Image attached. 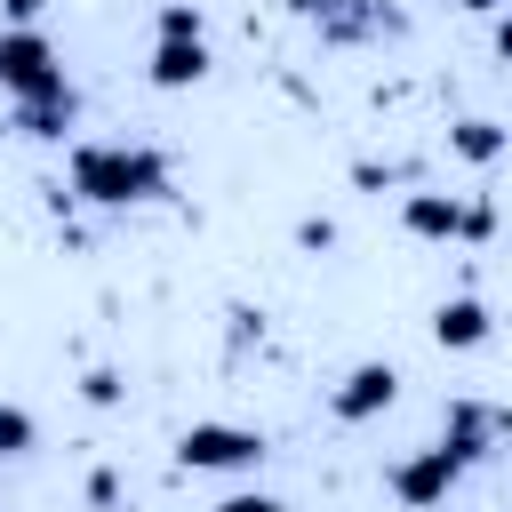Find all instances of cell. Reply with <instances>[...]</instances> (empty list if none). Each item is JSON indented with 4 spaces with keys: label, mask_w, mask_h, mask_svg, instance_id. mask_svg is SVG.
<instances>
[{
    "label": "cell",
    "mask_w": 512,
    "mask_h": 512,
    "mask_svg": "<svg viewBox=\"0 0 512 512\" xmlns=\"http://www.w3.org/2000/svg\"><path fill=\"white\" fill-rule=\"evenodd\" d=\"M456 480H464V456H456L448 440H432V448H408V456L384 472V488H392L408 512H432V504H448V496H456Z\"/></svg>",
    "instance_id": "277c9868"
},
{
    "label": "cell",
    "mask_w": 512,
    "mask_h": 512,
    "mask_svg": "<svg viewBox=\"0 0 512 512\" xmlns=\"http://www.w3.org/2000/svg\"><path fill=\"white\" fill-rule=\"evenodd\" d=\"M152 40H200V8H192V0H160Z\"/></svg>",
    "instance_id": "7c38bea8"
},
{
    "label": "cell",
    "mask_w": 512,
    "mask_h": 512,
    "mask_svg": "<svg viewBox=\"0 0 512 512\" xmlns=\"http://www.w3.org/2000/svg\"><path fill=\"white\" fill-rule=\"evenodd\" d=\"M176 464L184 472H256L264 464V432H248V424H184L176 432Z\"/></svg>",
    "instance_id": "3957f363"
},
{
    "label": "cell",
    "mask_w": 512,
    "mask_h": 512,
    "mask_svg": "<svg viewBox=\"0 0 512 512\" xmlns=\"http://www.w3.org/2000/svg\"><path fill=\"white\" fill-rule=\"evenodd\" d=\"M400 224L408 240H464V192H408Z\"/></svg>",
    "instance_id": "52a82bcc"
},
{
    "label": "cell",
    "mask_w": 512,
    "mask_h": 512,
    "mask_svg": "<svg viewBox=\"0 0 512 512\" xmlns=\"http://www.w3.org/2000/svg\"><path fill=\"white\" fill-rule=\"evenodd\" d=\"M296 240H304V248H336V224H328V216H304Z\"/></svg>",
    "instance_id": "e0dca14e"
},
{
    "label": "cell",
    "mask_w": 512,
    "mask_h": 512,
    "mask_svg": "<svg viewBox=\"0 0 512 512\" xmlns=\"http://www.w3.org/2000/svg\"><path fill=\"white\" fill-rule=\"evenodd\" d=\"M64 184L88 208H144V200H168V160L152 144H80Z\"/></svg>",
    "instance_id": "6da1fadb"
},
{
    "label": "cell",
    "mask_w": 512,
    "mask_h": 512,
    "mask_svg": "<svg viewBox=\"0 0 512 512\" xmlns=\"http://www.w3.org/2000/svg\"><path fill=\"white\" fill-rule=\"evenodd\" d=\"M120 392H128V384H120L112 368H88V376H80V400H88V408H120Z\"/></svg>",
    "instance_id": "5bb4252c"
},
{
    "label": "cell",
    "mask_w": 512,
    "mask_h": 512,
    "mask_svg": "<svg viewBox=\"0 0 512 512\" xmlns=\"http://www.w3.org/2000/svg\"><path fill=\"white\" fill-rule=\"evenodd\" d=\"M216 512H288V504H280V496H264V488H232Z\"/></svg>",
    "instance_id": "2e32d148"
},
{
    "label": "cell",
    "mask_w": 512,
    "mask_h": 512,
    "mask_svg": "<svg viewBox=\"0 0 512 512\" xmlns=\"http://www.w3.org/2000/svg\"><path fill=\"white\" fill-rule=\"evenodd\" d=\"M440 440H448L464 464H480V456H488V408H480V400H448V432H440Z\"/></svg>",
    "instance_id": "8fae6325"
},
{
    "label": "cell",
    "mask_w": 512,
    "mask_h": 512,
    "mask_svg": "<svg viewBox=\"0 0 512 512\" xmlns=\"http://www.w3.org/2000/svg\"><path fill=\"white\" fill-rule=\"evenodd\" d=\"M0 96L16 104H40V96H72L64 80V56L40 24H0Z\"/></svg>",
    "instance_id": "7a4b0ae2"
},
{
    "label": "cell",
    "mask_w": 512,
    "mask_h": 512,
    "mask_svg": "<svg viewBox=\"0 0 512 512\" xmlns=\"http://www.w3.org/2000/svg\"><path fill=\"white\" fill-rule=\"evenodd\" d=\"M448 8H472V16H504L512 0H448Z\"/></svg>",
    "instance_id": "ffe728a7"
},
{
    "label": "cell",
    "mask_w": 512,
    "mask_h": 512,
    "mask_svg": "<svg viewBox=\"0 0 512 512\" xmlns=\"http://www.w3.org/2000/svg\"><path fill=\"white\" fill-rule=\"evenodd\" d=\"M504 144H512V136H504V128H496V120H480V112H472V120H456V128H448V152H456V160H464V168H496V160H504Z\"/></svg>",
    "instance_id": "9c48e42d"
},
{
    "label": "cell",
    "mask_w": 512,
    "mask_h": 512,
    "mask_svg": "<svg viewBox=\"0 0 512 512\" xmlns=\"http://www.w3.org/2000/svg\"><path fill=\"white\" fill-rule=\"evenodd\" d=\"M392 400H400V368H392V360H360V368H344V384L328 392L336 424H376Z\"/></svg>",
    "instance_id": "5b68a950"
},
{
    "label": "cell",
    "mask_w": 512,
    "mask_h": 512,
    "mask_svg": "<svg viewBox=\"0 0 512 512\" xmlns=\"http://www.w3.org/2000/svg\"><path fill=\"white\" fill-rule=\"evenodd\" d=\"M32 440H40V424H32L16 400H0V456H24Z\"/></svg>",
    "instance_id": "4fadbf2b"
},
{
    "label": "cell",
    "mask_w": 512,
    "mask_h": 512,
    "mask_svg": "<svg viewBox=\"0 0 512 512\" xmlns=\"http://www.w3.org/2000/svg\"><path fill=\"white\" fill-rule=\"evenodd\" d=\"M488 232H496V200L472 192V200H464V240H488Z\"/></svg>",
    "instance_id": "9a60e30c"
},
{
    "label": "cell",
    "mask_w": 512,
    "mask_h": 512,
    "mask_svg": "<svg viewBox=\"0 0 512 512\" xmlns=\"http://www.w3.org/2000/svg\"><path fill=\"white\" fill-rule=\"evenodd\" d=\"M144 80L152 88H200L208 80V40H152V64H144Z\"/></svg>",
    "instance_id": "ba28073f"
},
{
    "label": "cell",
    "mask_w": 512,
    "mask_h": 512,
    "mask_svg": "<svg viewBox=\"0 0 512 512\" xmlns=\"http://www.w3.org/2000/svg\"><path fill=\"white\" fill-rule=\"evenodd\" d=\"M488 336H496V312L480 296H440L432 304V344L440 352H480Z\"/></svg>",
    "instance_id": "8992f818"
},
{
    "label": "cell",
    "mask_w": 512,
    "mask_h": 512,
    "mask_svg": "<svg viewBox=\"0 0 512 512\" xmlns=\"http://www.w3.org/2000/svg\"><path fill=\"white\" fill-rule=\"evenodd\" d=\"M72 112H80V96H40V104H16V136L56 144V136L72 128Z\"/></svg>",
    "instance_id": "30bf717a"
},
{
    "label": "cell",
    "mask_w": 512,
    "mask_h": 512,
    "mask_svg": "<svg viewBox=\"0 0 512 512\" xmlns=\"http://www.w3.org/2000/svg\"><path fill=\"white\" fill-rule=\"evenodd\" d=\"M496 56H504V64H512V8H504V16H496Z\"/></svg>",
    "instance_id": "d6986e66"
},
{
    "label": "cell",
    "mask_w": 512,
    "mask_h": 512,
    "mask_svg": "<svg viewBox=\"0 0 512 512\" xmlns=\"http://www.w3.org/2000/svg\"><path fill=\"white\" fill-rule=\"evenodd\" d=\"M0 8H8V24H40V8H48V0H0Z\"/></svg>",
    "instance_id": "ac0fdd59"
}]
</instances>
